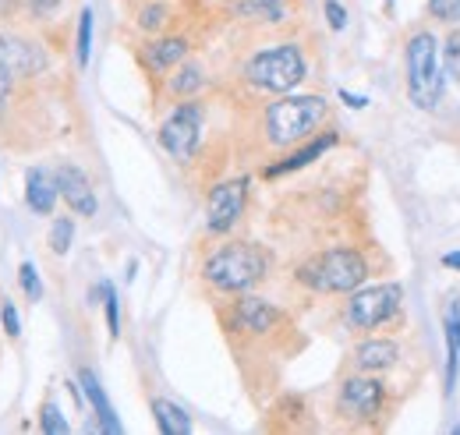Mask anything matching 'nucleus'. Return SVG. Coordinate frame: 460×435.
<instances>
[{
    "mask_svg": "<svg viewBox=\"0 0 460 435\" xmlns=\"http://www.w3.org/2000/svg\"><path fill=\"white\" fill-rule=\"evenodd\" d=\"M273 270V255L259 241H227L202 262V280L217 294H252Z\"/></svg>",
    "mask_w": 460,
    "mask_h": 435,
    "instance_id": "1",
    "label": "nucleus"
},
{
    "mask_svg": "<svg viewBox=\"0 0 460 435\" xmlns=\"http://www.w3.org/2000/svg\"><path fill=\"white\" fill-rule=\"evenodd\" d=\"M330 117V103L323 96H290L284 93L262 110V138L270 149H294L312 138Z\"/></svg>",
    "mask_w": 460,
    "mask_h": 435,
    "instance_id": "2",
    "label": "nucleus"
},
{
    "mask_svg": "<svg viewBox=\"0 0 460 435\" xmlns=\"http://www.w3.org/2000/svg\"><path fill=\"white\" fill-rule=\"evenodd\" d=\"M294 280L315 294H350L368 280V259L358 248H326L305 259Z\"/></svg>",
    "mask_w": 460,
    "mask_h": 435,
    "instance_id": "3",
    "label": "nucleus"
},
{
    "mask_svg": "<svg viewBox=\"0 0 460 435\" xmlns=\"http://www.w3.org/2000/svg\"><path fill=\"white\" fill-rule=\"evenodd\" d=\"M241 78L259 93L284 96L308 78V60H305L297 43H273V47H262L244 60Z\"/></svg>",
    "mask_w": 460,
    "mask_h": 435,
    "instance_id": "4",
    "label": "nucleus"
},
{
    "mask_svg": "<svg viewBox=\"0 0 460 435\" xmlns=\"http://www.w3.org/2000/svg\"><path fill=\"white\" fill-rule=\"evenodd\" d=\"M407 100L418 110L439 107L443 89H447V75L439 67V40L432 32H414L407 40Z\"/></svg>",
    "mask_w": 460,
    "mask_h": 435,
    "instance_id": "5",
    "label": "nucleus"
},
{
    "mask_svg": "<svg viewBox=\"0 0 460 435\" xmlns=\"http://www.w3.org/2000/svg\"><path fill=\"white\" fill-rule=\"evenodd\" d=\"M403 305V287L401 283H376V287H358L350 290L344 305V323L354 333H368V329L386 326Z\"/></svg>",
    "mask_w": 460,
    "mask_h": 435,
    "instance_id": "6",
    "label": "nucleus"
},
{
    "mask_svg": "<svg viewBox=\"0 0 460 435\" xmlns=\"http://www.w3.org/2000/svg\"><path fill=\"white\" fill-rule=\"evenodd\" d=\"M202 128H206V110L195 100H181L177 107L164 117L160 131H156V142L164 146V153L177 160V164H191L199 146H202Z\"/></svg>",
    "mask_w": 460,
    "mask_h": 435,
    "instance_id": "7",
    "label": "nucleus"
},
{
    "mask_svg": "<svg viewBox=\"0 0 460 435\" xmlns=\"http://www.w3.org/2000/svg\"><path fill=\"white\" fill-rule=\"evenodd\" d=\"M386 407V382L372 379L365 372L358 376H347L337 389V414L344 422L354 425H365V422H376Z\"/></svg>",
    "mask_w": 460,
    "mask_h": 435,
    "instance_id": "8",
    "label": "nucleus"
},
{
    "mask_svg": "<svg viewBox=\"0 0 460 435\" xmlns=\"http://www.w3.org/2000/svg\"><path fill=\"white\" fill-rule=\"evenodd\" d=\"M224 326L227 333L237 336H248V340H270L284 329V312L255 294H241L224 315Z\"/></svg>",
    "mask_w": 460,
    "mask_h": 435,
    "instance_id": "9",
    "label": "nucleus"
},
{
    "mask_svg": "<svg viewBox=\"0 0 460 435\" xmlns=\"http://www.w3.org/2000/svg\"><path fill=\"white\" fill-rule=\"evenodd\" d=\"M244 206H248V177L220 181L206 199V230L213 237L230 234L244 217Z\"/></svg>",
    "mask_w": 460,
    "mask_h": 435,
    "instance_id": "10",
    "label": "nucleus"
},
{
    "mask_svg": "<svg viewBox=\"0 0 460 435\" xmlns=\"http://www.w3.org/2000/svg\"><path fill=\"white\" fill-rule=\"evenodd\" d=\"M0 67L18 75V78H40L50 67V54L40 40L22 36V32H0Z\"/></svg>",
    "mask_w": 460,
    "mask_h": 435,
    "instance_id": "11",
    "label": "nucleus"
},
{
    "mask_svg": "<svg viewBox=\"0 0 460 435\" xmlns=\"http://www.w3.org/2000/svg\"><path fill=\"white\" fill-rule=\"evenodd\" d=\"M54 177H58L60 199L67 202V209H71L75 217H96V209H100L96 188H93V181H89V173H85L82 166L60 164L58 170H54Z\"/></svg>",
    "mask_w": 460,
    "mask_h": 435,
    "instance_id": "12",
    "label": "nucleus"
},
{
    "mask_svg": "<svg viewBox=\"0 0 460 435\" xmlns=\"http://www.w3.org/2000/svg\"><path fill=\"white\" fill-rule=\"evenodd\" d=\"M188 54H191V40H188V36H164V32H160V36H153L149 43H142L138 64H142L149 75L164 78V75H171L181 60H188Z\"/></svg>",
    "mask_w": 460,
    "mask_h": 435,
    "instance_id": "13",
    "label": "nucleus"
},
{
    "mask_svg": "<svg viewBox=\"0 0 460 435\" xmlns=\"http://www.w3.org/2000/svg\"><path fill=\"white\" fill-rule=\"evenodd\" d=\"M58 202H60V188H58L54 170H47V166H29V170H25V206H29V213H36V217H54Z\"/></svg>",
    "mask_w": 460,
    "mask_h": 435,
    "instance_id": "14",
    "label": "nucleus"
},
{
    "mask_svg": "<svg viewBox=\"0 0 460 435\" xmlns=\"http://www.w3.org/2000/svg\"><path fill=\"white\" fill-rule=\"evenodd\" d=\"M333 146H337V131L312 135V138H305V146L290 149L284 160H277V164L266 166V170H262V177H266V181H273V177H284V173H294V170H305L308 164H315L319 156H326Z\"/></svg>",
    "mask_w": 460,
    "mask_h": 435,
    "instance_id": "15",
    "label": "nucleus"
},
{
    "mask_svg": "<svg viewBox=\"0 0 460 435\" xmlns=\"http://www.w3.org/2000/svg\"><path fill=\"white\" fill-rule=\"evenodd\" d=\"M78 382H82V393H85V400L93 404V411H96V422H100V429L111 435H120L124 432V425H120V418H117L114 404L107 400V393H103V386L96 379V372L93 368H82L78 372Z\"/></svg>",
    "mask_w": 460,
    "mask_h": 435,
    "instance_id": "16",
    "label": "nucleus"
},
{
    "mask_svg": "<svg viewBox=\"0 0 460 435\" xmlns=\"http://www.w3.org/2000/svg\"><path fill=\"white\" fill-rule=\"evenodd\" d=\"M401 358V347L394 340H361L350 354L354 368L358 372H383V368H394Z\"/></svg>",
    "mask_w": 460,
    "mask_h": 435,
    "instance_id": "17",
    "label": "nucleus"
},
{
    "mask_svg": "<svg viewBox=\"0 0 460 435\" xmlns=\"http://www.w3.org/2000/svg\"><path fill=\"white\" fill-rule=\"evenodd\" d=\"M206 89V71L199 64H177L171 75H167V93L173 100H195L199 93Z\"/></svg>",
    "mask_w": 460,
    "mask_h": 435,
    "instance_id": "18",
    "label": "nucleus"
},
{
    "mask_svg": "<svg viewBox=\"0 0 460 435\" xmlns=\"http://www.w3.org/2000/svg\"><path fill=\"white\" fill-rule=\"evenodd\" d=\"M443 329H447V393H454L460 368V301H450L443 315Z\"/></svg>",
    "mask_w": 460,
    "mask_h": 435,
    "instance_id": "19",
    "label": "nucleus"
},
{
    "mask_svg": "<svg viewBox=\"0 0 460 435\" xmlns=\"http://www.w3.org/2000/svg\"><path fill=\"white\" fill-rule=\"evenodd\" d=\"M234 14L248 18V22L280 25L288 18V7H284V0H234Z\"/></svg>",
    "mask_w": 460,
    "mask_h": 435,
    "instance_id": "20",
    "label": "nucleus"
},
{
    "mask_svg": "<svg viewBox=\"0 0 460 435\" xmlns=\"http://www.w3.org/2000/svg\"><path fill=\"white\" fill-rule=\"evenodd\" d=\"M153 418H156V429L164 435L191 432V418H188L184 407H177L173 400H153Z\"/></svg>",
    "mask_w": 460,
    "mask_h": 435,
    "instance_id": "21",
    "label": "nucleus"
},
{
    "mask_svg": "<svg viewBox=\"0 0 460 435\" xmlns=\"http://www.w3.org/2000/svg\"><path fill=\"white\" fill-rule=\"evenodd\" d=\"M135 25L149 36H160L167 25H171V7L164 0H153V4H142L138 14H135Z\"/></svg>",
    "mask_w": 460,
    "mask_h": 435,
    "instance_id": "22",
    "label": "nucleus"
},
{
    "mask_svg": "<svg viewBox=\"0 0 460 435\" xmlns=\"http://www.w3.org/2000/svg\"><path fill=\"white\" fill-rule=\"evenodd\" d=\"M25 82H29V78H18V75H11V71L0 67V135H4V128H7L11 110L18 107V96H22Z\"/></svg>",
    "mask_w": 460,
    "mask_h": 435,
    "instance_id": "23",
    "label": "nucleus"
},
{
    "mask_svg": "<svg viewBox=\"0 0 460 435\" xmlns=\"http://www.w3.org/2000/svg\"><path fill=\"white\" fill-rule=\"evenodd\" d=\"M93 7H82L78 11V32H75V60L78 67H89V57H93Z\"/></svg>",
    "mask_w": 460,
    "mask_h": 435,
    "instance_id": "24",
    "label": "nucleus"
},
{
    "mask_svg": "<svg viewBox=\"0 0 460 435\" xmlns=\"http://www.w3.org/2000/svg\"><path fill=\"white\" fill-rule=\"evenodd\" d=\"M71 241H75V219L58 217L50 223V252L54 255H67L71 252Z\"/></svg>",
    "mask_w": 460,
    "mask_h": 435,
    "instance_id": "25",
    "label": "nucleus"
},
{
    "mask_svg": "<svg viewBox=\"0 0 460 435\" xmlns=\"http://www.w3.org/2000/svg\"><path fill=\"white\" fill-rule=\"evenodd\" d=\"M40 432L43 435H67L71 432V422L60 414V407L54 400H47L43 407H40Z\"/></svg>",
    "mask_w": 460,
    "mask_h": 435,
    "instance_id": "26",
    "label": "nucleus"
},
{
    "mask_svg": "<svg viewBox=\"0 0 460 435\" xmlns=\"http://www.w3.org/2000/svg\"><path fill=\"white\" fill-rule=\"evenodd\" d=\"M100 294H103V312H107V329H111V340L120 336V301H117V290L111 280L100 283Z\"/></svg>",
    "mask_w": 460,
    "mask_h": 435,
    "instance_id": "27",
    "label": "nucleus"
},
{
    "mask_svg": "<svg viewBox=\"0 0 460 435\" xmlns=\"http://www.w3.org/2000/svg\"><path fill=\"white\" fill-rule=\"evenodd\" d=\"M18 287H22V294L29 301H40L43 297V280H40V272H36L32 262H22L18 266Z\"/></svg>",
    "mask_w": 460,
    "mask_h": 435,
    "instance_id": "28",
    "label": "nucleus"
},
{
    "mask_svg": "<svg viewBox=\"0 0 460 435\" xmlns=\"http://www.w3.org/2000/svg\"><path fill=\"white\" fill-rule=\"evenodd\" d=\"M0 326L11 340L22 336V319H18V308L11 305V297H0Z\"/></svg>",
    "mask_w": 460,
    "mask_h": 435,
    "instance_id": "29",
    "label": "nucleus"
},
{
    "mask_svg": "<svg viewBox=\"0 0 460 435\" xmlns=\"http://www.w3.org/2000/svg\"><path fill=\"white\" fill-rule=\"evenodd\" d=\"M443 60H447V75H454L460 82V29L447 36V43H443Z\"/></svg>",
    "mask_w": 460,
    "mask_h": 435,
    "instance_id": "30",
    "label": "nucleus"
},
{
    "mask_svg": "<svg viewBox=\"0 0 460 435\" xmlns=\"http://www.w3.org/2000/svg\"><path fill=\"white\" fill-rule=\"evenodd\" d=\"M429 14L439 22H460V0H429Z\"/></svg>",
    "mask_w": 460,
    "mask_h": 435,
    "instance_id": "31",
    "label": "nucleus"
},
{
    "mask_svg": "<svg viewBox=\"0 0 460 435\" xmlns=\"http://www.w3.org/2000/svg\"><path fill=\"white\" fill-rule=\"evenodd\" d=\"M60 4H64V0H25V11H29V18L47 22V18H54V14H58Z\"/></svg>",
    "mask_w": 460,
    "mask_h": 435,
    "instance_id": "32",
    "label": "nucleus"
},
{
    "mask_svg": "<svg viewBox=\"0 0 460 435\" xmlns=\"http://www.w3.org/2000/svg\"><path fill=\"white\" fill-rule=\"evenodd\" d=\"M323 14H326V25H330L333 32H344L347 29V11L341 0H326V4H323Z\"/></svg>",
    "mask_w": 460,
    "mask_h": 435,
    "instance_id": "33",
    "label": "nucleus"
},
{
    "mask_svg": "<svg viewBox=\"0 0 460 435\" xmlns=\"http://www.w3.org/2000/svg\"><path fill=\"white\" fill-rule=\"evenodd\" d=\"M337 96H341V100H344L350 110H365V107H368V100H365V96H354V93H347V89H341Z\"/></svg>",
    "mask_w": 460,
    "mask_h": 435,
    "instance_id": "34",
    "label": "nucleus"
},
{
    "mask_svg": "<svg viewBox=\"0 0 460 435\" xmlns=\"http://www.w3.org/2000/svg\"><path fill=\"white\" fill-rule=\"evenodd\" d=\"M443 266L460 272V252H447V255H443Z\"/></svg>",
    "mask_w": 460,
    "mask_h": 435,
    "instance_id": "35",
    "label": "nucleus"
},
{
    "mask_svg": "<svg viewBox=\"0 0 460 435\" xmlns=\"http://www.w3.org/2000/svg\"><path fill=\"white\" fill-rule=\"evenodd\" d=\"M14 7H18V0H0V18H4V14H11Z\"/></svg>",
    "mask_w": 460,
    "mask_h": 435,
    "instance_id": "36",
    "label": "nucleus"
}]
</instances>
